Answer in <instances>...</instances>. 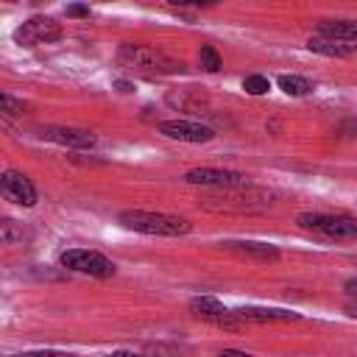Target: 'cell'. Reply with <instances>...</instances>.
<instances>
[{"label":"cell","instance_id":"obj_14","mask_svg":"<svg viewBox=\"0 0 357 357\" xmlns=\"http://www.w3.org/2000/svg\"><path fill=\"white\" fill-rule=\"evenodd\" d=\"M318 33L329 36V39H340V42L357 45V20H324L318 25Z\"/></svg>","mask_w":357,"mask_h":357},{"label":"cell","instance_id":"obj_10","mask_svg":"<svg viewBox=\"0 0 357 357\" xmlns=\"http://www.w3.org/2000/svg\"><path fill=\"white\" fill-rule=\"evenodd\" d=\"M190 310L198 315V318H204V321H212V324H218V326H226V329H237L243 321L234 315V312H229L218 298H212V296H195L192 301H190Z\"/></svg>","mask_w":357,"mask_h":357},{"label":"cell","instance_id":"obj_15","mask_svg":"<svg viewBox=\"0 0 357 357\" xmlns=\"http://www.w3.org/2000/svg\"><path fill=\"white\" fill-rule=\"evenodd\" d=\"M279 89L293 95V98H301V95H310L312 92V81L304 78V75H279Z\"/></svg>","mask_w":357,"mask_h":357},{"label":"cell","instance_id":"obj_25","mask_svg":"<svg viewBox=\"0 0 357 357\" xmlns=\"http://www.w3.org/2000/svg\"><path fill=\"white\" fill-rule=\"evenodd\" d=\"M346 293H349V296H357V279H349V282H346Z\"/></svg>","mask_w":357,"mask_h":357},{"label":"cell","instance_id":"obj_19","mask_svg":"<svg viewBox=\"0 0 357 357\" xmlns=\"http://www.w3.org/2000/svg\"><path fill=\"white\" fill-rule=\"evenodd\" d=\"M0 240H3L6 245H11L14 240H22V229H17L14 220H3V223H0Z\"/></svg>","mask_w":357,"mask_h":357},{"label":"cell","instance_id":"obj_6","mask_svg":"<svg viewBox=\"0 0 357 357\" xmlns=\"http://www.w3.org/2000/svg\"><path fill=\"white\" fill-rule=\"evenodd\" d=\"M187 184H201V187H220V190H234L245 184V176L237 170L226 167H192L184 173Z\"/></svg>","mask_w":357,"mask_h":357},{"label":"cell","instance_id":"obj_22","mask_svg":"<svg viewBox=\"0 0 357 357\" xmlns=\"http://www.w3.org/2000/svg\"><path fill=\"white\" fill-rule=\"evenodd\" d=\"M67 17H89L86 6H67Z\"/></svg>","mask_w":357,"mask_h":357},{"label":"cell","instance_id":"obj_16","mask_svg":"<svg viewBox=\"0 0 357 357\" xmlns=\"http://www.w3.org/2000/svg\"><path fill=\"white\" fill-rule=\"evenodd\" d=\"M198 61H201V67H204L206 73H218V70L223 67V59H220V53H218L212 45H201Z\"/></svg>","mask_w":357,"mask_h":357},{"label":"cell","instance_id":"obj_21","mask_svg":"<svg viewBox=\"0 0 357 357\" xmlns=\"http://www.w3.org/2000/svg\"><path fill=\"white\" fill-rule=\"evenodd\" d=\"M343 134H349V137H354L357 139V117H349V120H343Z\"/></svg>","mask_w":357,"mask_h":357},{"label":"cell","instance_id":"obj_9","mask_svg":"<svg viewBox=\"0 0 357 357\" xmlns=\"http://www.w3.org/2000/svg\"><path fill=\"white\" fill-rule=\"evenodd\" d=\"M159 131L178 142H209L215 139V131L198 120H165L159 123Z\"/></svg>","mask_w":357,"mask_h":357},{"label":"cell","instance_id":"obj_12","mask_svg":"<svg viewBox=\"0 0 357 357\" xmlns=\"http://www.w3.org/2000/svg\"><path fill=\"white\" fill-rule=\"evenodd\" d=\"M220 245L229 248V251H237V254H243V257H254V259H259V262H276V259H279V251H276V245H271V243L229 240V243H220Z\"/></svg>","mask_w":357,"mask_h":357},{"label":"cell","instance_id":"obj_24","mask_svg":"<svg viewBox=\"0 0 357 357\" xmlns=\"http://www.w3.org/2000/svg\"><path fill=\"white\" fill-rule=\"evenodd\" d=\"M218 357H254V354H248V351H237V349H223Z\"/></svg>","mask_w":357,"mask_h":357},{"label":"cell","instance_id":"obj_1","mask_svg":"<svg viewBox=\"0 0 357 357\" xmlns=\"http://www.w3.org/2000/svg\"><path fill=\"white\" fill-rule=\"evenodd\" d=\"M126 229L131 231H142V234H159V237H178V234H190L192 223L181 215H170V212H148V209H126L117 218Z\"/></svg>","mask_w":357,"mask_h":357},{"label":"cell","instance_id":"obj_26","mask_svg":"<svg viewBox=\"0 0 357 357\" xmlns=\"http://www.w3.org/2000/svg\"><path fill=\"white\" fill-rule=\"evenodd\" d=\"M112 357H148V354H139V351H114Z\"/></svg>","mask_w":357,"mask_h":357},{"label":"cell","instance_id":"obj_7","mask_svg":"<svg viewBox=\"0 0 357 357\" xmlns=\"http://www.w3.org/2000/svg\"><path fill=\"white\" fill-rule=\"evenodd\" d=\"M39 139L64 145V148H95L98 137L86 128H73V126H39Z\"/></svg>","mask_w":357,"mask_h":357},{"label":"cell","instance_id":"obj_27","mask_svg":"<svg viewBox=\"0 0 357 357\" xmlns=\"http://www.w3.org/2000/svg\"><path fill=\"white\" fill-rule=\"evenodd\" d=\"M114 86H117L120 92H131V89H134V86H131L128 81H114Z\"/></svg>","mask_w":357,"mask_h":357},{"label":"cell","instance_id":"obj_2","mask_svg":"<svg viewBox=\"0 0 357 357\" xmlns=\"http://www.w3.org/2000/svg\"><path fill=\"white\" fill-rule=\"evenodd\" d=\"M117 61L126 64V67H134L139 73H148V75H176V73H184V64L181 61L170 59L167 53H162L156 47L134 45V42H123L120 45Z\"/></svg>","mask_w":357,"mask_h":357},{"label":"cell","instance_id":"obj_23","mask_svg":"<svg viewBox=\"0 0 357 357\" xmlns=\"http://www.w3.org/2000/svg\"><path fill=\"white\" fill-rule=\"evenodd\" d=\"M343 312H346V315H351V318H357V296H354L351 301H346V304H343Z\"/></svg>","mask_w":357,"mask_h":357},{"label":"cell","instance_id":"obj_18","mask_svg":"<svg viewBox=\"0 0 357 357\" xmlns=\"http://www.w3.org/2000/svg\"><path fill=\"white\" fill-rule=\"evenodd\" d=\"M243 89H245L248 95H265V92L271 89V81H268L265 75H245V78H243Z\"/></svg>","mask_w":357,"mask_h":357},{"label":"cell","instance_id":"obj_11","mask_svg":"<svg viewBox=\"0 0 357 357\" xmlns=\"http://www.w3.org/2000/svg\"><path fill=\"white\" fill-rule=\"evenodd\" d=\"M234 315L240 321L248 324H265V321H298L301 315L293 310H279V307H240L234 310Z\"/></svg>","mask_w":357,"mask_h":357},{"label":"cell","instance_id":"obj_4","mask_svg":"<svg viewBox=\"0 0 357 357\" xmlns=\"http://www.w3.org/2000/svg\"><path fill=\"white\" fill-rule=\"evenodd\" d=\"M61 268L75 271V273H86L95 279H112L114 276V262L109 257H103L100 251H89V248H70L59 257Z\"/></svg>","mask_w":357,"mask_h":357},{"label":"cell","instance_id":"obj_8","mask_svg":"<svg viewBox=\"0 0 357 357\" xmlns=\"http://www.w3.org/2000/svg\"><path fill=\"white\" fill-rule=\"evenodd\" d=\"M0 190L6 195V201L17 204V206H33L36 204V187L33 181L20 173V170H6L0 176Z\"/></svg>","mask_w":357,"mask_h":357},{"label":"cell","instance_id":"obj_5","mask_svg":"<svg viewBox=\"0 0 357 357\" xmlns=\"http://www.w3.org/2000/svg\"><path fill=\"white\" fill-rule=\"evenodd\" d=\"M61 33L64 31L53 17H31L14 31V39L20 45L33 47V45H42V42H56V39H61Z\"/></svg>","mask_w":357,"mask_h":357},{"label":"cell","instance_id":"obj_3","mask_svg":"<svg viewBox=\"0 0 357 357\" xmlns=\"http://www.w3.org/2000/svg\"><path fill=\"white\" fill-rule=\"evenodd\" d=\"M296 223L307 231H315L326 240H354L357 220L351 215H329V212H301Z\"/></svg>","mask_w":357,"mask_h":357},{"label":"cell","instance_id":"obj_13","mask_svg":"<svg viewBox=\"0 0 357 357\" xmlns=\"http://www.w3.org/2000/svg\"><path fill=\"white\" fill-rule=\"evenodd\" d=\"M307 47L312 53H321V56H335V59H343V56H351L357 50V45H349V42H340V39H329V36H310L307 39Z\"/></svg>","mask_w":357,"mask_h":357},{"label":"cell","instance_id":"obj_17","mask_svg":"<svg viewBox=\"0 0 357 357\" xmlns=\"http://www.w3.org/2000/svg\"><path fill=\"white\" fill-rule=\"evenodd\" d=\"M25 109H28V103L17 100L14 95H8V92L0 95V112H3V114H8V117H20V114H25Z\"/></svg>","mask_w":357,"mask_h":357},{"label":"cell","instance_id":"obj_20","mask_svg":"<svg viewBox=\"0 0 357 357\" xmlns=\"http://www.w3.org/2000/svg\"><path fill=\"white\" fill-rule=\"evenodd\" d=\"M8 357H75L70 351H56V349H42V351H22V354H8Z\"/></svg>","mask_w":357,"mask_h":357}]
</instances>
